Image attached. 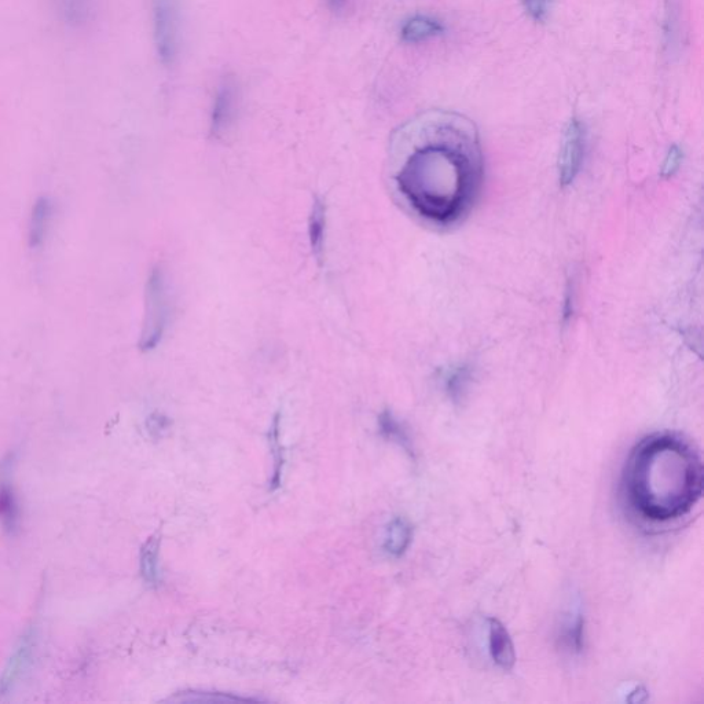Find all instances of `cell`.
I'll return each instance as SVG.
<instances>
[{
  "label": "cell",
  "mask_w": 704,
  "mask_h": 704,
  "mask_svg": "<svg viewBox=\"0 0 704 704\" xmlns=\"http://www.w3.org/2000/svg\"><path fill=\"white\" fill-rule=\"evenodd\" d=\"M409 152L395 175L399 193L421 218L447 226L467 214L483 181V156L471 120L429 112L403 128Z\"/></svg>",
  "instance_id": "cell-1"
},
{
  "label": "cell",
  "mask_w": 704,
  "mask_h": 704,
  "mask_svg": "<svg viewBox=\"0 0 704 704\" xmlns=\"http://www.w3.org/2000/svg\"><path fill=\"white\" fill-rule=\"evenodd\" d=\"M623 491L641 519L673 522L691 512L702 497V460L676 435L649 436L626 462Z\"/></svg>",
  "instance_id": "cell-2"
},
{
  "label": "cell",
  "mask_w": 704,
  "mask_h": 704,
  "mask_svg": "<svg viewBox=\"0 0 704 704\" xmlns=\"http://www.w3.org/2000/svg\"><path fill=\"white\" fill-rule=\"evenodd\" d=\"M153 42L161 65L170 68L181 51V0H152Z\"/></svg>",
  "instance_id": "cell-3"
},
{
  "label": "cell",
  "mask_w": 704,
  "mask_h": 704,
  "mask_svg": "<svg viewBox=\"0 0 704 704\" xmlns=\"http://www.w3.org/2000/svg\"><path fill=\"white\" fill-rule=\"evenodd\" d=\"M168 311H170V297H168L167 280L163 270L154 269L146 284L145 322H143L141 343H139L142 351L153 350L163 339L168 315H170Z\"/></svg>",
  "instance_id": "cell-4"
},
{
  "label": "cell",
  "mask_w": 704,
  "mask_h": 704,
  "mask_svg": "<svg viewBox=\"0 0 704 704\" xmlns=\"http://www.w3.org/2000/svg\"><path fill=\"white\" fill-rule=\"evenodd\" d=\"M240 108V86L236 77L226 75L216 87L211 109V134L219 138L225 135L236 121Z\"/></svg>",
  "instance_id": "cell-5"
},
{
  "label": "cell",
  "mask_w": 704,
  "mask_h": 704,
  "mask_svg": "<svg viewBox=\"0 0 704 704\" xmlns=\"http://www.w3.org/2000/svg\"><path fill=\"white\" fill-rule=\"evenodd\" d=\"M585 145V128H583L581 121L572 119L564 132L563 145H561L559 160L561 185H571L577 178L582 167Z\"/></svg>",
  "instance_id": "cell-6"
},
{
  "label": "cell",
  "mask_w": 704,
  "mask_h": 704,
  "mask_svg": "<svg viewBox=\"0 0 704 704\" xmlns=\"http://www.w3.org/2000/svg\"><path fill=\"white\" fill-rule=\"evenodd\" d=\"M13 462L11 456L0 462V524L9 535H16L20 527V509L11 484Z\"/></svg>",
  "instance_id": "cell-7"
},
{
  "label": "cell",
  "mask_w": 704,
  "mask_h": 704,
  "mask_svg": "<svg viewBox=\"0 0 704 704\" xmlns=\"http://www.w3.org/2000/svg\"><path fill=\"white\" fill-rule=\"evenodd\" d=\"M33 648H35V633L31 629L22 636L20 644L7 663L5 673L0 678V696L9 695L20 680L21 674L31 665Z\"/></svg>",
  "instance_id": "cell-8"
},
{
  "label": "cell",
  "mask_w": 704,
  "mask_h": 704,
  "mask_svg": "<svg viewBox=\"0 0 704 704\" xmlns=\"http://www.w3.org/2000/svg\"><path fill=\"white\" fill-rule=\"evenodd\" d=\"M489 648L495 665L502 670H512L516 663L515 645L504 623L498 619H489Z\"/></svg>",
  "instance_id": "cell-9"
},
{
  "label": "cell",
  "mask_w": 704,
  "mask_h": 704,
  "mask_svg": "<svg viewBox=\"0 0 704 704\" xmlns=\"http://www.w3.org/2000/svg\"><path fill=\"white\" fill-rule=\"evenodd\" d=\"M54 204L50 197L42 196L33 204L29 218L28 242L32 249H39L49 236Z\"/></svg>",
  "instance_id": "cell-10"
},
{
  "label": "cell",
  "mask_w": 704,
  "mask_h": 704,
  "mask_svg": "<svg viewBox=\"0 0 704 704\" xmlns=\"http://www.w3.org/2000/svg\"><path fill=\"white\" fill-rule=\"evenodd\" d=\"M445 32L442 22L428 16H414L402 25L401 39L405 43L416 44L438 38Z\"/></svg>",
  "instance_id": "cell-11"
},
{
  "label": "cell",
  "mask_w": 704,
  "mask_h": 704,
  "mask_svg": "<svg viewBox=\"0 0 704 704\" xmlns=\"http://www.w3.org/2000/svg\"><path fill=\"white\" fill-rule=\"evenodd\" d=\"M62 22L72 28H83L94 18V0H55Z\"/></svg>",
  "instance_id": "cell-12"
},
{
  "label": "cell",
  "mask_w": 704,
  "mask_h": 704,
  "mask_svg": "<svg viewBox=\"0 0 704 704\" xmlns=\"http://www.w3.org/2000/svg\"><path fill=\"white\" fill-rule=\"evenodd\" d=\"M413 539L412 524L403 517H395L385 531L384 549L391 556L399 557L409 549Z\"/></svg>",
  "instance_id": "cell-13"
},
{
  "label": "cell",
  "mask_w": 704,
  "mask_h": 704,
  "mask_svg": "<svg viewBox=\"0 0 704 704\" xmlns=\"http://www.w3.org/2000/svg\"><path fill=\"white\" fill-rule=\"evenodd\" d=\"M560 641L571 654H581L583 647H585V618H583L582 612L578 611L574 618L571 616L563 623Z\"/></svg>",
  "instance_id": "cell-14"
},
{
  "label": "cell",
  "mask_w": 704,
  "mask_h": 704,
  "mask_svg": "<svg viewBox=\"0 0 704 704\" xmlns=\"http://www.w3.org/2000/svg\"><path fill=\"white\" fill-rule=\"evenodd\" d=\"M325 207L319 198H315L313 211L310 215V226H308V231H310V242L311 248H313V253L315 258L321 262L322 255H324V245H325Z\"/></svg>",
  "instance_id": "cell-15"
},
{
  "label": "cell",
  "mask_w": 704,
  "mask_h": 704,
  "mask_svg": "<svg viewBox=\"0 0 704 704\" xmlns=\"http://www.w3.org/2000/svg\"><path fill=\"white\" fill-rule=\"evenodd\" d=\"M159 546L160 539L157 535L150 537L142 546L141 571L142 577L150 585L159 582Z\"/></svg>",
  "instance_id": "cell-16"
},
{
  "label": "cell",
  "mask_w": 704,
  "mask_h": 704,
  "mask_svg": "<svg viewBox=\"0 0 704 704\" xmlns=\"http://www.w3.org/2000/svg\"><path fill=\"white\" fill-rule=\"evenodd\" d=\"M380 431L385 438L392 440V442L398 443L403 449L413 453L412 442H410L409 435L402 427L401 423L390 412H384L380 416Z\"/></svg>",
  "instance_id": "cell-17"
},
{
  "label": "cell",
  "mask_w": 704,
  "mask_h": 704,
  "mask_svg": "<svg viewBox=\"0 0 704 704\" xmlns=\"http://www.w3.org/2000/svg\"><path fill=\"white\" fill-rule=\"evenodd\" d=\"M271 449L274 451V476L271 480V490H277L281 486L282 465H284V457H282L280 445V416H275L273 427L270 431Z\"/></svg>",
  "instance_id": "cell-18"
},
{
  "label": "cell",
  "mask_w": 704,
  "mask_h": 704,
  "mask_svg": "<svg viewBox=\"0 0 704 704\" xmlns=\"http://www.w3.org/2000/svg\"><path fill=\"white\" fill-rule=\"evenodd\" d=\"M469 383L468 369L458 368L446 380V390L453 401H460Z\"/></svg>",
  "instance_id": "cell-19"
},
{
  "label": "cell",
  "mask_w": 704,
  "mask_h": 704,
  "mask_svg": "<svg viewBox=\"0 0 704 704\" xmlns=\"http://www.w3.org/2000/svg\"><path fill=\"white\" fill-rule=\"evenodd\" d=\"M524 9L535 22H545L548 18L550 0H523Z\"/></svg>",
  "instance_id": "cell-20"
},
{
  "label": "cell",
  "mask_w": 704,
  "mask_h": 704,
  "mask_svg": "<svg viewBox=\"0 0 704 704\" xmlns=\"http://www.w3.org/2000/svg\"><path fill=\"white\" fill-rule=\"evenodd\" d=\"M682 163V152L678 146H671L669 153H667L665 164H663L662 175L665 178L676 174L678 168Z\"/></svg>",
  "instance_id": "cell-21"
},
{
  "label": "cell",
  "mask_w": 704,
  "mask_h": 704,
  "mask_svg": "<svg viewBox=\"0 0 704 704\" xmlns=\"http://www.w3.org/2000/svg\"><path fill=\"white\" fill-rule=\"evenodd\" d=\"M352 0H326V5L328 9L332 11L333 14H344L348 7H350Z\"/></svg>",
  "instance_id": "cell-22"
}]
</instances>
